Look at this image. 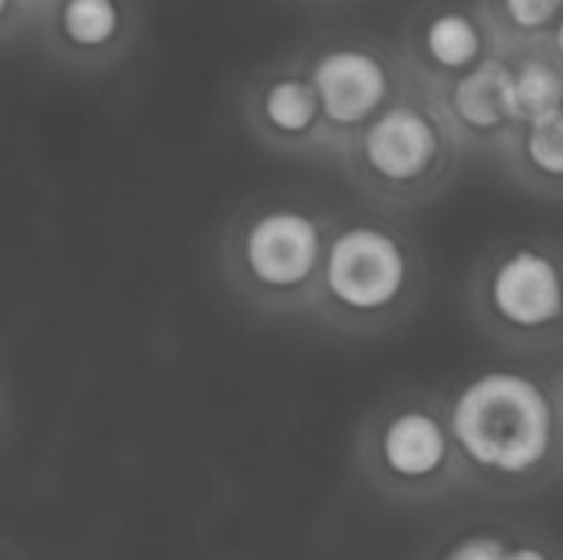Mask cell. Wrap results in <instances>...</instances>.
<instances>
[{"instance_id": "9a60e30c", "label": "cell", "mask_w": 563, "mask_h": 560, "mask_svg": "<svg viewBox=\"0 0 563 560\" xmlns=\"http://www.w3.org/2000/svg\"><path fill=\"white\" fill-rule=\"evenodd\" d=\"M508 535H511V531H498V528L465 531V535H459L449 548H442L435 560H495L501 554Z\"/></svg>"}, {"instance_id": "9c48e42d", "label": "cell", "mask_w": 563, "mask_h": 560, "mask_svg": "<svg viewBox=\"0 0 563 560\" xmlns=\"http://www.w3.org/2000/svg\"><path fill=\"white\" fill-rule=\"evenodd\" d=\"M439 112L445 116L462 155L498 158L518 129L515 102H511V66L505 50L472 73L429 89Z\"/></svg>"}, {"instance_id": "ba28073f", "label": "cell", "mask_w": 563, "mask_h": 560, "mask_svg": "<svg viewBox=\"0 0 563 560\" xmlns=\"http://www.w3.org/2000/svg\"><path fill=\"white\" fill-rule=\"evenodd\" d=\"M396 46L409 76L426 89H439L501 53L478 0L416 3L402 20Z\"/></svg>"}, {"instance_id": "ac0fdd59", "label": "cell", "mask_w": 563, "mask_h": 560, "mask_svg": "<svg viewBox=\"0 0 563 560\" xmlns=\"http://www.w3.org/2000/svg\"><path fill=\"white\" fill-rule=\"evenodd\" d=\"M548 380H551V389H554V396H558V406H561L563 416V360L548 373Z\"/></svg>"}, {"instance_id": "7a4b0ae2", "label": "cell", "mask_w": 563, "mask_h": 560, "mask_svg": "<svg viewBox=\"0 0 563 560\" xmlns=\"http://www.w3.org/2000/svg\"><path fill=\"white\" fill-rule=\"evenodd\" d=\"M419 238L389 215L333 218L310 314L353 337L402 327L426 297Z\"/></svg>"}, {"instance_id": "277c9868", "label": "cell", "mask_w": 563, "mask_h": 560, "mask_svg": "<svg viewBox=\"0 0 563 560\" xmlns=\"http://www.w3.org/2000/svg\"><path fill=\"white\" fill-rule=\"evenodd\" d=\"M465 307L482 337L511 356L563 350V241L525 234L482 251Z\"/></svg>"}, {"instance_id": "3957f363", "label": "cell", "mask_w": 563, "mask_h": 560, "mask_svg": "<svg viewBox=\"0 0 563 560\" xmlns=\"http://www.w3.org/2000/svg\"><path fill=\"white\" fill-rule=\"evenodd\" d=\"M336 158L369 201L386 211H406L439 198L455 182L465 155L432 92L409 76L406 89Z\"/></svg>"}, {"instance_id": "8fae6325", "label": "cell", "mask_w": 563, "mask_h": 560, "mask_svg": "<svg viewBox=\"0 0 563 560\" xmlns=\"http://www.w3.org/2000/svg\"><path fill=\"white\" fill-rule=\"evenodd\" d=\"M495 162L521 191L563 201V106L544 119L518 125Z\"/></svg>"}, {"instance_id": "6da1fadb", "label": "cell", "mask_w": 563, "mask_h": 560, "mask_svg": "<svg viewBox=\"0 0 563 560\" xmlns=\"http://www.w3.org/2000/svg\"><path fill=\"white\" fill-rule=\"evenodd\" d=\"M462 488L531 495L563 475V416L548 373L485 366L445 393Z\"/></svg>"}, {"instance_id": "5bb4252c", "label": "cell", "mask_w": 563, "mask_h": 560, "mask_svg": "<svg viewBox=\"0 0 563 560\" xmlns=\"http://www.w3.org/2000/svg\"><path fill=\"white\" fill-rule=\"evenodd\" d=\"M59 36L76 50H102L122 30L119 0H63L56 10Z\"/></svg>"}, {"instance_id": "2e32d148", "label": "cell", "mask_w": 563, "mask_h": 560, "mask_svg": "<svg viewBox=\"0 0 563 560\" xmlns=\"http://www.w3.org/2000/svg\"><path fill=\"white\" fill-rule=\"evenodd\" d=\"M495 560H563V551L538 535H508L501 554Z\"/></svg>"}, {"instance_id": "e0dca14e", "label": "cell", "mask_w": 563, "mask_h": 560, "mask_svg": "<svg viewBox=\"0 0 563 560\" xmlns=\"http://www.w3.org/2000/svg\"><path fill=\"white\" fill-rule=\"evenodd\" d=\"M541 46H544V50L561 63V69H563V17L558 20V26L544 36V43H541Z\"/></svg>"}, {"instance_id": "5b68a950", "label": "cell", "mask_w": 563, "mask_h": 560, "mask_svg": "<svg viewBox=\"0 0 563 560\" xmlns=\"http://www.w3.org/2000/svg\"><path fill=\"white\" fill-rule=\"evenodd\" d=\"M356 462L373 492L396 505H429L462 488L445 393L409 386L386 396L360 429Z\"/></svg>"}, {"instance_id": "4fadbf2b", "label": "cell", "mask_w": 563, "mask_h": 560, "mask_svg": "<svg viewBox=\"0 0 563 560\" xmlns=\"http://www.w3.org/2000/svg\"><path fill=\"white\" fill-rule=\"evenodd\" d=\"M501 50L534 46L558 26L563 0H478Z\"/></svg>"}, {"instance_id": "7c38bea8", "label": "cell", "mask_w": 563, "mask_h": 560, "mask_svg": "<svg viewBox=\"0 0 563 560\" xmlns=\"http://www.w3.org/2000/svg\"><path fill=\"white\" fill-rule=\"evenodd\" d=\"M511 66V102L518 125L551 116L563 106V69L561 63L541 46L505 50Z\"/></svg>"}, {"instance_id": "52a82bcc", "label": "cell", "mask_w": 563, "mask_h": 560, "mask_svg": "<svg viewBox=\"0 0 563 560\" xmlns=\"http://www.w3.org/2000/svg\"><path fill=\"white\" fill-rule=\"evenodd\" d=\"M303 73L317 92L330 155L376 119L409 83L396 40L376 33H336L303 56Z\"/></svg>"}, {"instance_id": "30bf717a", "label": "cell", "mask_w": 563, "mask_h": 560, "mask_svg": "<svg viewBox=\"0 0 563 560\" xmlns=\"http://www.w3.org/2000/svg\"><path fill=\"white\" fill-rule=\"evenodd\" d=\"M254 119L264 139L287 152H327L330 139L317 92L303 73V63L274 69L254 96Z\"/></svg>"}, {"instance_id": "d6986e66", "label": "cell", "mask_w": 563, "mask_h": 560, "mask_svg": "<svg viewBox=\"0 0 563 560\" xmlns=\"http://www.w3.org/2000/svg\"><path fill=\"white\" fill-rule=\"evenodd\" d=\"M10 3H13V0H0V17H7V10H10Z\"/></svg>"}, {"instance_id": "8992f818", "label": "cell", "mask_w": 563, "mask_h": 560, "mask_svg": "<svg viewBox=\"0 0 563 560\" xmlns=\"http://www.w3.org/2000/svg\"><path fill=\"white\" fill-rule=\"evenodd\" d=\"M333 215L307 201L247 211L228 241V267L244 297L267 310H310Z\"/></svg>"}]
</instances>
